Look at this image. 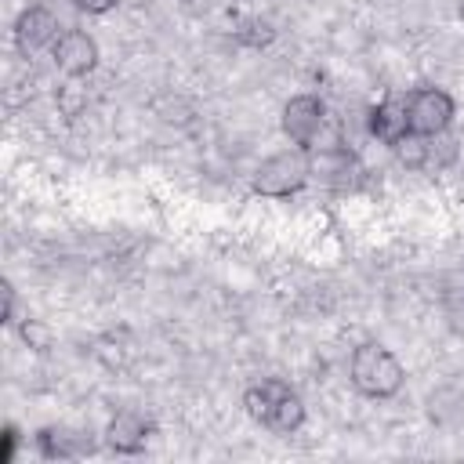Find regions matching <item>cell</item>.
Listing matches in <instances>:
<instances>
[{"label":"cell","mask_w":464,"mask_h":464,"mask_svg":"<svg viewBox=\"0 0 464 464\" xmlns=\"http://www.w3.org/2000/svg\"><path fill=\"white\" fill-rule=\"evenodd\" d=\"M348 381L366 399H395L406 384V366L388 344L362 341L348 359Z\"/></svg>","instance_id":"6da1fadb"},{"label":"cell","mask_w":464,"mask_h":464,"mask_svg":"<svg viewBox=\"0 0 464 464\" xmlns=\"http://www.w3.org/2000/svg\"><path fill=\"white\" fill-rule=\"evenodd\" d=\"M308 152L290 145L283 152H272L268 160H261L250 174V188L265 199H286L294 192H301L308 185Z\"/></svg>","instance_id":"7a4b0ae2"},{"label":"cell","mask_w":464,"mask_h":464,"mask_svg":"<svg viewBox=\"0 0 464 464\" xmlns=\"http://www.w3.org/2000/svg\"><path fill=\"white\" fill-rule=\"evenodd\" d=\"M326 102L319 94H294L286 98L283 112H279V127H283V138L297 149H315L326 134Z\"/></svg>","instance_id":"3957f363"},{"label":"cell","mask_w":464,"mask_h":464,"mask_svg":"<svg viewBox=\"0 0 464 464\" xmlns=\"http://www.w3.org/2000/svg\"><path fill=\"white\" fill-rule=\"evenodd\" d=\"M406 116H410V130L420 138H439L450 130L453 116H457V102L442 91V87H417L406 94Z\"/></svg>","instance_id":"277c9868"},{"label":"cell","mask_w":464,"mask_h":464,"mask_svg":"<svg viewBox=\"0 0 464 464\" xmlns=\"http://www.w3.org/2000/svg\"><path fill=\"white\" fill-rule=\"evenodd\" d=\"M54 65L62 76H76V80H87L94 69H98V40L83 29H62V36L54 40Z\"/></svg>","instance_id":"5b68a950"},{"label":"cell","mask_w":464,"mask_h":464,"mask_svg":"<svg viewBox=\"0 0 464 464\" xmlns=\"http://www.w3.org/2000/svg\"><path fill=\"white\" fill-rule=\"evenodd\" d=\"M11 36H14L18 54L29 58V54H36V51H44V47H54V40H58L62 33H58V18H54V11L44 7V4H33V7H25V11L14 18Z\"/></svg>","instance_id":"8992f818"},{"label":"cell","mask_w":464,"mask_h":464,"mask_svg":"<svg viewBox=\"0 0 464 464\" xmlns=\"http://www.w3.org/2000/svg\"><path fill=\"white\" fill-rule=\"evenodd\" d=\"M359 167H355V156L344 149V145H319V149H308V178L326 185V188H348L355 181Z\"/></svg>","instance_id":"52a82bcc"},{"label":"cell","mask_w":464,"mask_h":464,"mask_svg":"<svg viewBox=\"0 0 464 464\" xmlns=\"http://www.w3.org/2000/svg\"><path fill=\"white\" fill-rule=\"evenodd\" d=\"M152 420L145 417V413H138V410H120L112 420H109V428H105V446L112 450V453H123V457H134V453H141L145 446H149V439H152Z\"/></svg>","instance_id":"ba28073f"},{"label":"cell","mask_w":464,"mask_h":464,"mask_svg":"<svg viewBox=\"0 0 464 464\" xmlns=\"http://www.w3.org/2000/svg\"><path fill=\"white\" fill-rule=\"evenodd\" d=\"M366 130L370 138H377L381 145H399L410 134V116H406V94H388L384 102H377L366 116Z\"/></svg>","instance_id":"9c48e42d"},{"label":"cell","mask_w":464,"mask_h":464,"mask_svg":"<svg viewBox=\"0 0 464 464\" xmlns=\"http://www.w3.org/2000/svg\"><path fill=\"white\" fill-rule=\"evenodd\" d=\"M286 392H290L286 381H279V377H261L257 384H250V388L243 392V410H246V417H254L257 424H265L268 413H272V406H276Z\"/></svg>","instance_id":"30bf717a"},{"label":"cell","mask_w":464,"mask_h":464,"mask_svg":"<svg viewBox=\"0 0 464 464\" xmlns=\"http://www.w3.org/2000/svg\"><path fill=\"white\" fill-rule=\"evenodd\" d=\"M301 424H304V399L290 388V392L272 406V413H268L265 428H268V431H276V435H294Z\"/></svg>","instance_id":"8fae6325"},{"label":"cell","mask_w":464,"mask_h":464,"mask_svg":"<svg viewBox=\"0 0 464 464\" xmlns=\"http://www.w3.org/2000/svg\"><path fill=\"white\" fill-rule=\"evenodd\" d=\"M40 450H44V457H80L91 450V439L80 431H69V428H44Z\"/></svg>","instance_id":"7c38bea8"},{"label":"cell","mask_w":464,"mask_h":464,"mask_svg":"<svg viewBox=\"0 0 464 464\" xmlns=\"http://www.w3.org/2000/svg\"><path fill=\"white\" fill-rule=\"evenodd\" d=\"M395 160L406 167V170H424L431 163V138H420V134H406L399 145H392Z\"/></svg>","instance_id":"4fadbf2b"},{"label":"cell","mask_w":464,"mask_h":464,"mask_svg":"<svg viewBox=\"0 0 464 464\" xmlns=\"http://www.w3.org/2000/svg\"><path fill=\"white\" fill-rule=\"evenodd\" d=\"M18 341L29 348V352H36V355H44V352H51L54 348V330H51V323H44V319H18Z\"/></svg>","instance_id":"5bb4252c"},{"label":"cell","mask_w":464,"mask_h":464,"mask_svg":"<svg viewBox=\"0 0 464 464\" xmlns=\"http://www.w3.org/2000/svg\"><path fill=\"white\" fill-rule=\"evenodd\" d=\"M54 102H58V112L62 116H80L83 112V105H87V87H83V80H76V76H65L62 83H58V91H54Z\"/></svg>","instance_id":"9a60e30c"},{"label":"cell","mask_w":464,"mask_h":464,"mask_svg":"<svg viewBox=\"0 0 464 464\" xmlns=\"http://www.w3.org/2000/svg\"><path fill=\"white\" fill-rule=\"evenodd\" d=\"M116 4L120 0H72V7L83 11V14H109Z\"/></svg>","instance_id":"2e32d148"},{"label":"cell","mask_w":464,"mask_h":464,"mask_svg":"<svg viewBox=\"0 0 464 464\" xmlns=\"http://www.w3.org/2000/svg\"><path fill=\"white\" fill-rule=\"evenodd\" d=\"M4 323H7V326L18 323V319H14V286H11V283H4Z\"/></svg>","instance_id":"e0dca14e"}]
</instances>
